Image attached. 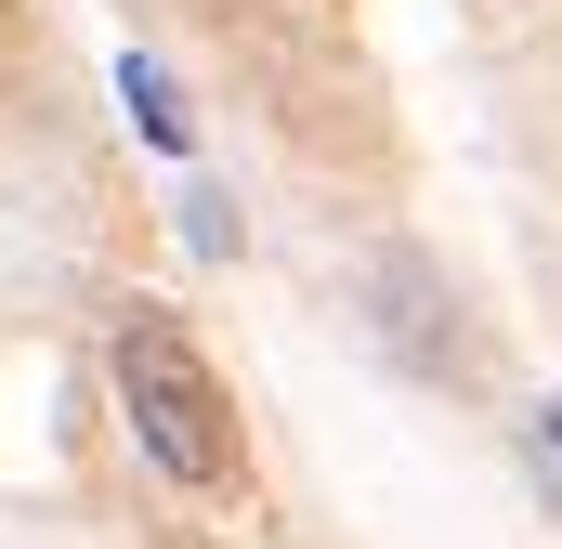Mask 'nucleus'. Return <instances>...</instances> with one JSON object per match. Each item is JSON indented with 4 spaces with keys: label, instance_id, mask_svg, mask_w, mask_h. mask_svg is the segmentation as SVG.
Wrapping results in <instances>:
<instances>
[{
    "label": "nucleus",
    "instance_id": "nucleus-2",
    "mask_svg": "<svg viewBox=\"0 0 562 549\" xmlns=\"http://www.w3.org/2000/svg\"><path fill=\"white\" fill-rule=\"evenodd\" d=\"M119 105H132V119H144V144H170V157H183V105H170V79H157L144 53H132V66H119Z\"/></svg>",
    "mask_w": 562,
    "mask_h": 549
},
{
    "label": "nucleus",
    "instance_id": "nucleus-4",
    "mask_svg": "<svg viewBox=\"0 0 562 549\" xmlns=\"http://www.w3.org/2000/svg\"><path fill=\"white\" fill-rule=\"evenodd\" d=\"M183 249H196V262H223V249H236V223H223V197H210V183L183 197Z\"/></svg>",
    "mask_w": 562,
    "mask_h": 549
},
{
    "label": "nucleus",
    "instance_id": "nucleus-1",
    "mask_svg": "<svg viewBox=\"0 0 562 549\" xmlns=\"http://www.w3.org/2000/svg\"><path fill=\"white\" fill-rule=\"evenodd\" d=\"M105 367H119V418H132L144 471L157 484H183V497H210L223 471H236V406H223V380H210V354L170 327V314H119V340H105Z\"/></svg>",
    "mask_w": 562,
    "mask_h": 549
},
{
    "label": "nucleus",
    "instance_id": "nucleus-3",
    "mask_svg": "<svg viewBox=\"0 0 562 549\" xmlns=\"http://www.w3.org/2000/svg\"><path fill=\"white\" fill-rule=\"evenodd\" d=\"M524 484H537V497L562 511V393H550L537 418H524Z\"/></svg>",
    "mask_w": 562,
    "mask_h": 549
}]
</instances>
